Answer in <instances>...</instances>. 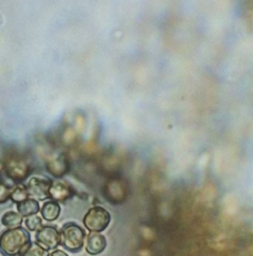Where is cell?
Wrapping results in <instances>:
<instances>
[{
	"label": "cell",
	"mask_w": 253,
	"mask_h": 256,
	"mask_svg": "<svg viewBox=\"0 0 253 256\" xmlns=\"http://www.w3.org/2000/svg\"><path fill=\"white\" fill-rule=\"evenodd\" d=\"M22 256H50L49 251L36 242H31Z\"/></svg>",
	"instance_id": "obj_15"
},
{
	"label": "cell",
	"mask_w": 253,
	"mask_h": 256,
	"mask_svg": "<svg viewBox=\"0 0 253 256\" xmlns=\"http://www.w3.org/2000/svg\"><path fill=\"white\" fill-rule=\"evenodd\" d=\"M36 242L48 251L56 250L60 242V236L58 228L49 224L43 226L36 234Z\"/></svg>",
	"instance_id": "obj_5"
},
{
	"label": "cell",
	"mask_w": 253,
	"mask_h": 256,
	"mask_svg": "<svg viewBox=\"0 0 253 256\" xmlns=\"http://www.w3.org/2000/svg\"><path fill=\"white\" fill-rule=\"evenodd\" d=\"M1 222L8 229L16 228L22 227L23 217L14 211H8L2 215Z\"/></svg>",
	"instance_id": "obj_12"
},
{
	"label": "cell",
	"mask_w": 253,
	"mask_h": 256,
	"mask_svg": "<svg viewBox=\"0 0 253 256\" xmlns=\"http://www.w3.org/2000/svg\"><path fill=\"white\" fill-rule=\"evenodd\" d=\"M85 124H86V122H85L84 118L82 114H77L74 116V127L73 128L77 132L78 134L84 131L85 128Z\"/></svg>",
	"instance_id": "obj_18"
},
{
	"label": "cell",
	"mask_w": 253,
	"mask_h": 256,
	"mask_svg": "<svg viewBox=\"0 0 253 256\" xmlns=\"http://www.w3.org/2000/svg\"><path fill=\"white\" fill-rule=\"evenodd\" d=\"M46 166L48 172L58 179L64 178L70 170V160L64 154L52 156L48 160Z\"/></svg>",
	"instance_id": "obj_7"
},
{
	"label": "cell",
	"mask_w": 253,
	"mask_h": 256,
	"mask_svg": "<svg viewBox=\"0 0 253 256\" xmlns=\"http://www.w3.org/2000/svg\"><path fill=\"white\" fill-rule=\"evenodd\" d=\"M60 242L66 250L77 253L82 251L84 245L86 232L82 226L74 222L65 223L60 232Z\"/></svg>",
	"instance_id": "obj_3"
},
{
	"label": "cell",
	"mask_w": 253,
	"mask_h": 256,
	"mask_svg": "<svg viewBox=\"0 0 253 256\" xmlns=\"http://www.w3.org/2000/svg\"><path fill=\"white\" fill-rule=\"evenodd\" d=\"M107 241L104 235L90 232L86 236V250L91 256H97L106 250Z\"/></svg>",
	"instance_id": "obj_9"
},
{
	"label": "cell",
	"mask_w": 253,
	"mask_h": 256,
	"mask_svg": "<svg viewBox=\"0 0 253 256\" xmlns=\"http://www.w3.org/2000/svg\"><path fill=\"white\" fill-rule=\"evenodd\" d=\"M11 188L7 184L0 182V204H5L10 200Z\"/></svg>",
	"instance_id": "obj_17"
},
{
	"label": "cell",
	"mask_w": 253,
	"mask_h": 256,
	"mask_svg": "<svg viewBox=\"0 0 253 256\" xmlns=\"http://www.w3.org/2000/svg\"><path fill=\"white\" fill-rule=\"evenodd\" d=\"M50 256H70L65 252L62 251L60 250H54L52 252V254H50Z\"/></svg>",
	"instance_id": "obj_19"
},
{
	"label": "cell",
	"mask_w": 253,
	"mask_h": 256,
	"mask_svg": "<svg viewBox=\"0 0 253 256\" xmlns=\"http://www.w3.org/2000/svg\"><path fill=\"white\" fill-rule=\"evenodd\" d=\"M17 209L18 214L22 217H29L30 216L36 215L40 210V202L35 199L29 198L24 200L22 203L18 204Z\"/></svg>",
	"instance_id": "obj_11"
},
{
	"label": "cell",
	"mask_w": 253,
	"mask_h": 256,
	"mask_svg": "<svg viewBox=\"0 0 253 256\" xmlns=\"http://www.w3.org/2000/svg\"><path fill=\"white\" fill-rule=\"evenodd\" d=\"M62 144L67 146H72L78 140V133L72 126H67L62 130L61 134Z\"/></svg>",
	"instance_id": "obj_14"
},
{
	"label": "cell",
	"mask_w": 253,
	"mask_h": 256,
	"mask_svg": "<svg viewBox=\"0 0 253 256\" xmlns=\"http://www.w3.org/2000/svg\"><path fill=\"white\" fill-rule=\"evenodd\" d=\"M60 212V205L58 202L53 200L46 202L41 209V214L43 218L48 222H54L58 220Z\"/></svg>",
	"instance_id": "obj_10"
},
{
	"label": "cell",
	"mask_w": 253,
	"mask_h": 256,
	"mask_svg": "<svg viewBox=\"0 0 253 256\" xmlns=\"http://www.w3.org/2000/svg\"><path fill=\"white\" fill-rule=\"evenodd\" d=\"M110 215L102 206H96L90 208L84 218L85 227L90 232H103L110 224Z\"/></svg>",
	"instance_id": "obj_4"
},
{
	"label": "cell",
	"mask_w": 253,
	"mask_h": 256,
	"mask_svg": "<svg viewBox=\"0 0 253 256\" xmlns=\"http://www.w3.org/2000/svg\"><path fill=\"white\" fill-rule=\"evenodd\" d=\"M31 242L30 234L24 228L7 229L0 235V252L4 256H22Z\"/></svg>",
	"instance_id": "obj_1"
},
{
	"label": "cell",
	"mask_w": 253,
	"mask_h": 256,
	"mask_svg": "<svg viewBox=\"0 0 253 256\" xmlns=\"http://www.w3.org/2000/svg\"><path fill=\"white\" fill-rule=\"evenodd\" d=\"M4 172L8 178L17 184L26 180L31 174V167L26 158L17 151H11L4 160Z\"/></svg>",
	"instance_id": "obj_2"
},
{
	"label": "cell",
	"mask_w": 253,
	"mask_h": 256,
	"mask_svg": "<svg viewBox=\"0 0 253 256\" xmlns=\"http://www.w3.org/2000/svg\"><path fill=\"white\" fill-rule=\"evenodd\" d=\"M53 181L47 178L34 176L26 186L29 197L36 200H46L50 198L49 190Z\"/></svg>",
	"instance_id": "obj_6"
},
{
	"label": "cell",
	"mask_w": 253,
	"mask_h": 256,
	"mask_svg": "<svg viewBox=\"0 0 253 256\" xmlns=\"http://www.w3.org/2000/svg\"><path fill=\"white\" fill-rule=\"evenodd\" d=\"M49 196L50 200L58 203H64L74 196V190L68 182L64 181H53L49 190Z\"/></svg>",
	"instance_id": "obj_8"
},
{
	"label": "cell",
	"mask_w": 253,
	"mask_h": 256,
	"mask_svg": "<svg viewBox=\"0 0 253 256\" xmlns=\"http://www.w3.org/2000/svg\"><path fill=\"white\" fill-rule=\"evenodd\" d=\"M28 198H29V194H28L26 186L24 184H17V186L12 190L10 200H12L14 203L18 204Z\"/></svg>",
	"instance_id": "obj_13"
},
{
	"label": "cell",
	"mask_w": 253,
	"mask_h": 256,
	"mask_svg": "<svg viewBox=\"0 0 253 256\" xmlns=\"http://www.w3.org/2000/svg\"><path fill=\"white\" fill-rule=\"evenodd\" d=\"M25 224H26L28 230L30 232H37L43 226L42 220L40 216L36 214V215L26 217V220H25Z\"/></svg>",
	"instance_id": "obj_16"
}]
</instances>
